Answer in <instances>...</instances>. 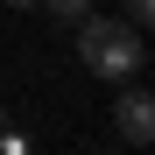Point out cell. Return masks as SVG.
Returning <instances> with one entry per match:
<instances>
[{
    "mask_svg": "<svg viewBox=\"0 0 155 155\" xmlns=\"http://www.w3.org/2000/svg\"><path fill=\"white\" fill-rule=\"evenodd\" d=\"M78 64H85L92 78H106V85H127V78L141 71V28H134V21L85 14V21H78Z\"/></svg>",
    "mask_w": 155,
    "mask_h": 155,
    "instance_id": "6da1fadb",
    "label": "cell"
},
{
    "mask_svg": "<svg viewBox=\"0 0 155 155\" xmlns=\"http://www.w3.org/2000/svg\"><path fill=\"white\" fill-rule=\"evenodd\" d=\"M113 127H120V141H155V92L148 85H127L113 99Z\"/></svg>",
    "mask_w": 155,
    "mask_h": 155,
    "instance_id": "7a4b0ae2",
    "label": "cell"
},
{
    "mask_svg": "<svg viewBox=\"0 0 155 155\" xmlns=\"http://www.w3.org/2000/svg\"><path fill=\"white\" fill-rule=\"evenodd\" d=\"M49 7V21H64V28H78V21L92 14V0H42Z\"/></svg>",
    "mask_w": 155,
    "mask_h": 155,
    "instance_id": "3957f363",
    "label": "cell"
},
{
    "mask_svg": "<svg viewBox=\"0 0 155 155\" xmlns=\"http://www.w3.org/2000/svg\"><path fill=\"white\" fill-rule=\"evenodd\" d=\"M127 21L134 28H155V0H127Z\"/></svg>",
    "mask_w": 155,
    "mask_h": 155,
    "instance_id": "277c9868",
    "label": "cell"
},
{
    "mask_svg": "<svg viewBox=\"0 0 155 155\" xmlns=\"http://www.w3.org/2000/svg\"><path fill=\"white\" fill-rule=\"evenodd\" d=\"M7 7H42V0H7Z\"/></svg>",
    "mask_w": 155,
    "mask_h": 155,
    "instance_id": "5b68a950",
    "label": "cell"
},
{
    "mask_svg": "<svg viewBox=\"0 0 155 155\" xmlns=\"http://www.w3.org/2000/svg\"><path fill=\"white\" fill-rule=\"evenodd\" d=\"M106 155H113V148H106Z\"/></svg>",
    "mask_w": 155,
    "mask_h": 155,
    "instance_id": "8992f818",
    "label": "cell"
}]
</instances>
